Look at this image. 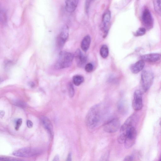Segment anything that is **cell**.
Instances as JSON below:
<instances>
[{
	"label": "cell",
	"instance_id": "1",
	"mask_svg": "<svg viewBox=\"0 0 161 161\" xmlns=\"http://www.w3.org/2000/svg\"><path fill=\"white\" fill-rule=\"evenodd\" d=\"M102 108L100 105L95 104L88 111L85 118V123L88 128L92 130L99 124L102 115Z\"/></svg>",
	"mask_w": 161,
	"mask_h": 161
},
{
	"label": "cell",
	"instance_id": "2",
	"mask_svg": "<svg viewBox=\"0 0 161 161\" xmlns=\"http://www.w3.org/2000/svg\"><path fill=\"white\" fill-rule=\"evenodd\" d=\"M74 57V55L70 52H61L55 65V69H59L69 67L72 64Z\"/></svg>",
	"mask_w": 161,
	"mask_h": 161
},
{
	"label": "cell",
	"instance_id": "3",
	"mask_svg": "<svg viewBox=\"0 0 161 161\" xmlns=\"http://www.w3.org/2000/svg\"><path fill=\"white\" fill-rule=\"evenodd\" d=\"M42 150L39 148L25 147L16 150L12 153L14 155L22 157H30L40 155Z\"/></svg>",
	"mask_w": 161,
	"mask_h": 161
},
{
	"label": "cell",
	"instance_id": "4",
	"mask_svg": "<svg viewBox=\"0 0 161 161\" xmlns=\"http://www.w3.org/2000/svg\"><path fill=\"white\" fill-rule=\"evenodd\" d=\"M154 76L153 73L148 70H144L142 73L141 86L143 92H147L152 85Z\"/></svg>",
	"mask_w": 161,
	"mask_h": 161
},
{
	"label": "cell",
	"instance_id": "5",
	"mask_svg": "<svg viewBox=\"0 0 161 161\" xmlns=\"http://www.w3.org/2000/svg\"><path fill=\"white\" fill-rule=\"evenodd\" d=\"M137 136V132L134 126L129 127L126 130V137L124 145L126 148L131 147L135 143Z\"/></svg>",
	"mask_w": 161,
	"mask_h": 161
},
{
	"label": "cell",
	"instance_id": "6",
	"mask_svg": "<svg viewBox=\"0 0 161 161\" xmlns=\"http://www.w3.org/2000/svg\"><path fill=\"white\" fill-rule=\"evenodd\" d=\"M120 127L119 119L114 118L108 121L103 125L104 130L108 133H114L117 131Z\"/></svg>",
	"mask_w": 161,
	"mask_h": 161
},
{
	"label": "cell",
	"instance_id": "7",
	"mask_svg": "<svg viewBox=\"0 0 161 161\" xmlns=\"http://www.w3.org/2000/svg\"><path fill=\"white\" fill-rule=\"evenodd\" d=\"M69 36V28L66 25L63 27L58 36L56 44L58 48L62 49L64 46Z\"/></svg>",
	"mask_w": 161,
	"mask_h": 161
},
{
	"label": "cell",
	"instance_id": "8",
	"mask_svg": "<svg viewBox=\"0 0 161 161\" xmlns=\"http://www.w3.org/2000/svg\"><path fill=\"white\" fill-rule=\"evenodd\" d=\"M132 106L136 111L140 110L143 107L142 92L140 90H136L134 92Z\"/></svg>",
	"mask_w": 161,
	"mask_h": 161
},
{
	"label": "cell",
	"instance_id": "9",
	"mask_svg": "<svg viewBox=\"0 0 161 161\" xmlns=\"http://www.w3.org/2000/svg\"><path fill=\"white\" fill-rule=\"evenodd\" d=\"M142 20L144 25L148 29H150L153 27V19L150 12L147 8L143 11L142 15Z\"/></svg>",
	"mask_w": 161,
	"mask_h": 161
},
{
	"label": "cell",
	"instance_id": "10",
	"mask_svg": "<svg viewBox=\"0 0 161 161\" xmlns=\"http://www.w3.org/2000/svg\"><path fill=\"white\" fill-rule=\"evenodd\" d=\"M111 18V13L109 10L106 11L103 14L102 18L103 29L105 37L107 35L108 31V26Z\"/></svg>",
	"mask_w": 161,
	"mask_h": 161
},
{
	"label": "cell",
	"instance_id": "11",
	"mask_svg": "<svg viewBox=\"0 0 161 161\" xmlns=\"http://www.w3.org/2000/svg\"><path fill=\"white\" fill-rule=\"evenodd\" d=\"M74 57L78 67L81 68L85 66L87 61V58L80 49H78L76 50Z\"/></svg>",
	"mask_w": 161,
	"mask_h": 161
},
{
	"label": "cell",
	"instance_id": "12",
	"mask_svg": "<svg viewBox=\"0 0 161 161\" xmlns=\"http://www.w3.org/2000/svg\"><path fill=\"white\" fill-rule=\"evenodd\" d=\"M41 121L50 136H53V126L50 120L47 117L42 116L41 118Z\"/></svg>",
	"mask_w": 161,
	"mask_h": 161
},
{
	"label": "cell",
	"instance_id": "13",
	"mask_svg": "<svg viewBox=\"0 0 161 161\" xmlns=\"http://www.w3.org/2000/svg\"><path fill=\"white\" fill-rule=\"evenodd\" d=\"M161 58V55L158 53H152L142 55L141 59L150 62H155L159 60Z\"/></svg>",
	"mask_w": 161,
	"mask_h": 161
},
{
	"label": "cell",
	"instance_id": "14",
	"mask_svg": "<svg viewBox=\"0 0 161 161\" xmlns=\"http://www.w3.org/2000/svg\"><path fill=\"white\" fill-rule=\"evenodd\" d=\"M144 65V61L141 59L132 64L130 67V70L133 73L137 74L143 69Z\"/></svg>",
	"mask_w": 161,
	"mask_h": 161
},
{
	"label": "cell",
	"instance_id": "15",
	"mask_svg": "<svg viewBox=\"0 0 161 161\" xmlns=\"http://www.w3.org/2000/svg\"><path fill=\"white\" fill-rule=\"evenodd\" d=\"M78 0H66L65 2V9L69 12H72L76 8L78 3Z\"/></svg>",
	"mask_w": 161,
	"mask_h": 161
},
{
	"label": "cell",
	"instance_id": "16",
	"mask_svg": "<svg viewBox=\"0 0 161 161\" xmlns=\"http://www.w3.org/2000/svg\"><path fill=\"white\" fill-rule=\"evenodd\" d=\"M91 42V37L89 35H87L84 37L81 43V47L84 51L86 52L88 50Z\"/></svg>",
	"mask_w": 161,
	"mask_h": 161
},
{
	"label": "cell",
	"instance_id": "17",
	"mask_svg": "<svg viewBox=\"0 0 161 161\" xmlns=\"http://www.w3.org/2000/svg\"><path fill=\"white\" fill-rule=\"evenodd\" d=\"M73 82L76 86H80L84 81V79L83 76L80 75H76L73 77Z\"/></svg>",
	"mask_w": 161,
	"mask_h": 161
},
{
	"label": "cell",
	"instance_id": "18",
	"mask_svg": "<svg viewBox=\"0 0 161 161\" xmlns=\"http://www.w3.org/2000/svg\"><path fill=\"white\" fill-rule=\"evenodd\" d=\"M100 53L101 57L106 58L108 56L109 50L108 46L106 45H103L100 49Z\"/></svg>",
	"mask_w": 161,
	"mask_h": 161
},
{
	"label": "cell",
	"instance_id": "19",
	"mask_svg": "<svg viewBox=\"0 0 161 161\" xmlns=\"http://www.w3.org/2000/svg\"><path fill=\"white\" fill-rule=\"evenodd\" d=\"M153 4L155 11L161 16V0L153 1Z\"/></svg>",
	"mask_w": 161,
	"mask_h": 161
},
{
	"label": "cell",
	"instance_id": "20",
	"mask_svg": "<svg viewBox=\"0 0 161 161\" xmlns=\"http://www.w3.org/2000/svg\"><path fill=\"white\" fill-rule=\"evenodd\" d=\"M0 160L1 161H23L19 158L6 156H1Z\"/></svg>",
	"mask_w": 161,
	"mask_h": 161
},
{
	"label": "cell",
	"instance_id": "21",
	"mask_svg": "<svg viewBox=\"0 0 161 161\" xmlns=\"http://www.w3.org/2000/svg\"><path fill=\"white\" fill-rule=\"evenodd\" d=\"M68 90L69 97H73L75 94V90L73 85L71 82H69L68 84Z\"/></svg>",
	"mask_w": 161,
	"mask_h": 161
},
{
	"label": "cell",
	"instance_id": "22",
	"mask_svg": "<svg viewBox=\"0 0 161 161\" xmlns=\"http://www.w3.org/2000/svg\"><path fill=\"white\" fill-rule=\"evenodd\" d=\"M146 32V29L143 27L139 28L135 33L134 35L136 36H140L144 35Z\"/></svg>",
	"mask_w": 161,
	"mask_h": 161
},
{
	"label": "cell",
	"instance_id": "23",
	"mask_svg": "<svg viewBox=\"0 0 161 161\" xmlns=\"http://www.w3.org/2000/svg\"><path fill=\"white\" fill-rule=\"evenodd\" d=\"M93 66L92 64L90 63L86 65L85 66V69L86 71L87 72H91L93 70Z\"/></svg>",
	"mask_w": 161,
	"mask_h": 161
},
{
	"label": "cell",
	"instance_id": "24",
	"mask_svg": "<svg viewBox=\"0 0 161 161\" xmlns=\"http://www.w3.org/2000/svg\"><path fill=\"white\" fill-rule=\"evenodd\" d=\"M1 21H2L3 23H5L6 20V12L4 10H1Z\"/></svg>",
	"mask_w": 161,
	"mask_h": 161
},
{
	"label": "cell",
	"instance_id": "25",
	"mask_svg": "<svg viewBox=\"0 0 161 161\" xmlns=\"http://www.w3.org/2000/svg\"><path fill=\"white\" fill-rule=\"evenodd\" d=\"M109 157V153L107 152L101 157L99 161H108Z\"/></svg>",
	"mask_w": 161,
	"mask_h": 161
},
{
	"label": "cell",
	"instance_id": "26",
	"mask_svg": "<svg viewBox=\"0 0 161 161\" xmlns=\"http://www.w3.org/2000/svg\"><path fill=\"white\" fill-rule=\"evenodd\" d=\"M22 120L21 118L18 119L16 121L15 126V129L16 130H18L22 123Z\"/></svg>",
	"mask_w": 161,
	"mask_h": 161
},
{
	"label": "cell",
	"instance_id": "27",
	"mask_svg": "<svg viewBox=\"0 0 161 161\" xmlns=\"http://www.w3.org/2000/svg\"><path fill=\"white\" fill-rule=\"evenodd\" d=\"M133 158L130 155L126 156L124 158L123 161H132Z\"/></svg>",
	"mask_w": 161,
	"mask_h": 161
},
{
	"label": "cell",
	"instance_id": "28",
	"mask_svg": "<svg viewBox=\"0 0 161 161\" xmlns=\"http://www.w3.org/2000/svg\"><path fill=\"white\" fill-rule=\"evenodd\" d=\"M91 1H86L85 4V9L86 12H88Z\"/></svg>",
	"mask_w": 161,
	"mask_h": 161
},
{
	"label": "cell",
	"instance_id": "29",
	"mask_svg": "<svg viewBox=\"0 0 161 161\" xmlns=\"http://www.w3.org/2000/svg\"><path fill=\"white\" fill-rule=\"evenodd\" d=\"M26 124L27 127L30 128H31L33 126V123L30 120H28L26 122Z\"/></svg>",
	"mask_w": 161,
	"mask_h": 161
},
{
	"label": "cell",
	"instance_id": "30",
	"mask_svg": "<svg viewBox=\"0 0 161 161\" xmlns=\"http://www.w3.org/2000/svg\"><path fill=\"white\" fill-rule=\"evenodd\" d=\"M65 161H72V155L70 153H69Z\"/></svg>",
	"mask_w": 161,
	"mask_h": 161
},
{
	"label": "cell",
	"instance_id": "31",
	"mask_svg": "<svg viewBox=\"0 0 161 161\" xmlns=\"http://www.w3.org/2000/svg\"><path fill=\"white\" fill-rule=\"evenodd\" d=\"M52 161H60L59 155L58 154L56 155L53 158Z\"/></svg>",
	"mask_w": 161,
	"mask_h": 161
},
{
	"label": "cell",
	"instance_id": "32",
	"mask_svg": "<svg viewBox=\"0 0 161 161\" xmlns=\"http://www.w3.org/2000/svg\"><path fill=\"white\" fill-rule=\"evenodd\" d=\"M4 112L3 110H1L0 111V115L1 118H3L4 115Z\"/></svg>",
	"mask_w": 161,
	"mask_h": 161
},
{
	"label": "cell",
	"instance_id": "33",
	"mask_svg": "<svg viewBox=\"0 0 161 161\" xmlns=\"http://www.w3.org/2000/svg\"><path fill=\"white\" fill-rule=\"evenodd\" d=\"M31 87H33L34 86V83H33V82H31Z\"/></svg>",
	"mask_w": 161,
	"mask_h": 161
},
{
	"label": "cell",
	"instance_id": "34",
	"mask_svg": "<svg viewBox=\"0 0 161 161\" xmlns=\"http://www.w3.org/2000/svg\"><path fill=\"white\" fill-rule=\"evenodd\" d=\"M160 127H161V120L160 122Z\"/></svg>",
	"mask_w": 161,
	"mask_h": 161
},
{
	"label": "cell",
	"instance_id": "35",
	"mask_svg": "<svg viewBox=\"0 0 161 161\" xmlns=\"http://www.w3.org/2000/svg\"><path fill=\"white\" fill-rule=\"evenodd\" d=\"M159 161H161V158H160V160Z\"/></svg>",
	"mask_w": 161,
	"mask_h": 161
}]
</instances>
